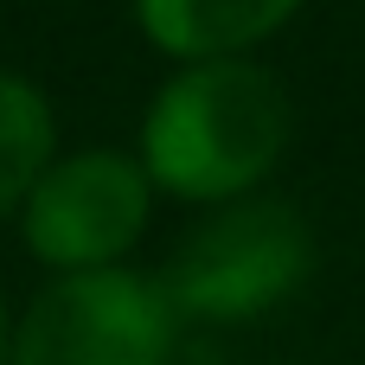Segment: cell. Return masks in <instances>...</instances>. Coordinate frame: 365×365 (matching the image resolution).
<instances>
[{"mask_svg": "<svg viewBox=\"0 0 365 365\" xmlns=\"http://www.w3.org/2000/svg\"><path fill=\"white\" fill-rule=\"evenodd\" d=\"M314 263L321 250L308 218L289 199L250 192V199L212 205L154 276L186 327H250L289 308L308 289Z\"/></svg>", "mask_w": 365, "mask_h": 365, "instance_id": "obj_2", "label": "cell"}, {"mask_svg": "<svg viewBox=\"0 0 365 365\" xmlns=\"http://www.w3.org/2000/svg\"><path fill=\"white\" fill-rule=\"evenodd\" d=\"M58 109L38 77L0 64V218H19L38 173L58 160Z\"/></svg>", "mask_w": 365, "mask_h": 365, "instance_id": "obj_6", "label": "cell"}, {"mask_svg": "<svg viewBox=\"0 0 365 365\" xmlns=\"http://www.w3.org/2000/svg\"><path fill=\"white\" fill-rule=\"evenodd\" d=\"M308 0H135V26L160 58L212 64V58H250Z\"/></svg>", "mask_w": 365, "mask_h": 365, "instance_id": "obj_5", "label": "cell"}, {"mask_svg": "<svg viewBox=\"0 0 365 365\" xmlns=\"http://www.w3.org/2000/svg\"><path fill=\"white\" fill-rule=\"evenodd\" d=\"M154 180L135 148H64L19 205V244L45 276L122 269L154 225Z\"/></svg>", "mask_w": 365, "mask_h": 365, "instance_id": "obj_4", "label": "cell"}, {"mask_svg": "<svg viewBox=\"0 0 365 365\" xmlns=\"http://www.w3.org/2000/svg\"><path fill=\"white\" fill-rule=\"evenodd\" d=\"M0 365H13V308L0 295Z\"/></svg>", "mask_w": 365, "mask_h": 365, "instance_id": "obj_7", "label": "cell"}, {"mask_svg": "<svg viewBox=\"0 0 365 365\" xmlns=\"http://www.w3.org/2000/svg\"><path fill=\"white\" fill-rule=\"evenodd\" d=\"M186 321L154 269L45 276L13 314V365H173Z\"/></svg>", "mask_w": 365, "mask_h": 365, "instance_id": "obj_3", "label": "cell"}, {"mask_svg": "<svg viewBox=\"0 0 365 365\" xmlns=\"http://www.w3.org/2000/svg\"><path fill=\"white\" fill-rule=\"evenodd\" d=\"M295 135V103L282 77L257 58L173 64V77L148 96L135 160L148 167L160 199L180 205H231L263 192Z\"/></svg>", "mask_w": 365, "mask_h": 365, "instance_id": "obj_1", "label": "cell"}]
</instances>
